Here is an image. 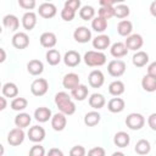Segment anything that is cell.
Listing matches in <instances>:
<instances>
[{"instance_id": "60d3db41", "label": "cell", "mask_w": 156, "mask_h": 156, "mask_svg": "<svg viewBox=\"0 0 156 156\" xmlns=\"http://www.w3.org/2000/svg\"><path fill=\"white\" fill-rule=\"evenodd\" d=\"M28 156H45V149L40 144H35L30 147Z\"/></svg>"}, {"instance_id": "d6986e66", "label": "cell", "mask_w": 156, "mask_h": 156, "mask_svg": "<svg viewBox=\"0 0 156 156\" xmlns=\"http://www.w3.org/2000/svg\"><path fill=\"white\" fill-rule=\"evenodd\" d=\"M110 52H111V55H112L115 58L118 60V58H121V57H124V56L128 54V49H127V46H126L124 43L117 41V43H115V44L111 45Z\"/></svg>"}, {"instance_id": "11a10c76", "label": "cell", "mask_w": 156, "mask_h": 156, "mask_svg": "<svg viewBox=\"0 0 156 156\" xmlns=\"http://www.w3.org/2000/svg\"><path fill=\"white\" fill-rule=\"evenodd\" d=\"M111 156H124V154L121 152V151H116V152H113Z\"/></svg>"}, {"instance_id": "9c48e42d", "label": "cell", "mask_w": 156, "mask_h": 156, "mask_svg": "<svg viewBox=\"0 0 156 156\" xmlns=\"http://www.w3.org/2000/svg\"><path fill=\"white\" fill-rule=\"evenodd\" d=\"M12 45L18 50H23L29 45V37L24 32H17L12 37Z\"/></svg>"}, {"instance_id": "484cf974", "label": "cell", "mask_w": 156, "mask_h": 156, "mask_svg": "<svg viewBox=\"0 0 156 156\" xmlns=\"http://www.w3.org/2000/svg\"><path fill=\"white\" fill-rule=\"evenodd\" d=\"M88 94H89V89H88V87L84 85V84H79L76 89L71 90V96H72L74 100H77V101H83V100H85L87 96H88Z\"/></svg>"}, {"instance_id": "7a4b0ae2", "label": "cell", "mask_w": 156, "mask_h": 156, "mask_svg": "<svg viewBox=\"0 0 156 156\" xmlns=\"http://www.w3.org/2000/svg\"><path fill=\"white\" fill-rule=\"evenodd\" d=\"M83 60H84L85 65L89 67H100L106 63V55L101 51L89 50L84 54Z\"/></svg>"}, {"instance_id": "4316f807", "label": "cell", "mask_w": 156, "mask_h": 156, "mask_svg": "<svg viewBox=\"0 0 156 156\" xmlns=\"http://www.w3.org/2000/svg\"><path fill=\"white\" fill-rule=\"evenodd\" d=\"M113 143L118 147H127L129 145V143H130V136L126 132H122V130L117 132L115 134V136H113Z\"/></svg>"}, {"instance_id": "e0dca14e", "label": "cell", "mask_w": 156, "mask_h": 156, "mask_svg": "<svg viewBox=\"0 0 156 156\" xmlns=\"http://www.w3.org/2000/svg\"><path fill=\"white\" fill-rule=\"evenodd\" d=\"M111 44V39L106 34H100L93 39V46L96 49V51H102L106 50Z\"/></svg>"}, {"instance_id": "5b68a950", "label": "cell", "mask_w": 156, "mask_h": 156, "mask_svg": "<svg viewBox=\"0 0 156 156\" xmlns=\"http://www.w3.org/2000/svg\"><path fill=\"white\" fill-rule=\"evenodd\" d=\"M49 83L45 78H37L30 84V91L34 96H43L48 93Z\"/></svg>"}, {"instance_id": "d590c367", "label": "cell", "mask_w": 156, "mask_h": 156, "mask_svg": "<svg viewBox=\"0 0 156 156\" xmlns=\"http://www.w3.org/2000/svg\"><path fill=\"white\" fill-rule=\"evenodd\" d=\"M79 17L84 21H89V20H94L95 18V10L93 6L90 5H84L80 7L79 10Z\"/></svg>"}, {"instance_id": "9a60e30c", "label": "cell", "mask_w": 156, "mask_h": 156, "mask_svg": "<svg viewBox=\"0 0 156 156\" xmlns=\"http://www.w3.org/2000/svg\"><path fill=\"white\" fill-rule=\"evenodd\" d=\"M66 126H67V117H66V115H63L61 112H57V113H55L52 116V118H51V127H52L54 130L61 132V130H63L66 128Z\"/></svg>"}, {"instance_id": "f6af8a7d", "label": "cell", "mask_w": 156, "mask_h": 156, "mask_svg": "<svg viewBox=\"0 0 156 156\" xmlns=\"http://www.w3.org/2000/svg\"><path fill=\"white\" fill-rule=\"evenodd\" d=\"M65 7H67V9L72 10V11L77 12V10L80 9V1L79 0H67L65 2Z\"/></svg>"}, {"instance_id": "7bdbcfd3", "label": "cell", "mask_w": 156, "mask_h": 156, "mask_svg": "<svg viewBox=\"0 0 156 156\" xmlns=\"http://www.w3.org/2000/svg\"><path fill=\"white\" fill-rule=\"evenodd\" d=\"M87 150L82 145H76L69 150V156H85Z\"/></svg>"}, {"instance_id": "db71d44e", "label": "cell", "mask_w": 156, "mask_h": 156, "mask_svg": "<svg viewBox=\"0 0 156 156\" xmlns=\"http://www.w3.org/2000/svg\"><path fill=\"white\" fill-rule=\"evenodd\" d=\"M0 52H1V58H0V62H4L6 60V54H5V50L1 48L0 49Z\"/></svg>"}, {"instance_id": "c3c4849f", "label": "cell", "mask_w": 156, "mask_h": 156, "mask_svg": "<svg viewBox=\"0 0 156 156\" xmlns=\"http://www.w3.org/2000/svg\"><path fill=\"white\" fill-rule=\"evenodd\" d=\"M46 156H63V152L58 147H51L48 151V155Z\"/></svg>"}, {"instance_id": "f546056e", "label": "cell", "mask_w": 156, "mask_h": 156, "mask_svg": "<svg viewBox=\"0 0 156 156\" xmlns=\"http://www.w3.org/2000/svg\"><path fill=\"white\" fill-rule=\"evenodd\" d=\"M32 122V117L29 116V113L26 112H20L16 117H15V124L17 128H27Z\"/></svg>"}, {"instance_id": "d6a6232c", "label": "cell", "mask_w": 156, "mask_h": 156, "mask_svg": "<svg viewBox=\"0 0 156 156\" xmlns=\"http://www.w3.org/2000/svg\"><path fill=\"white\" fill-rule=\"evenodd\" d=\"M2 95L5 98H17L18 95V88L15 83L12 82H7L2 85Z\"/></svg>"}, {"instance_id": "ffe728a7", "label": "cell", "mask_w": 156, "mask_h": 156, "mask_svg": "<svg viewBox=\"0 0 156 156\" xmlns=\"http://www.w3.org/2000/svg\"><path fill=\"white\" fill-rule=\"evenodd\" d=\"M34 118L35 121H38L39 123H45L48 122L49 119L52 118V113H51V110L49 107H38L35 111H34Z\"/></svg>"}, {"instance_id": "277c9868", "label": "cell", "mask_w": 156, "mask_h": 156, "mask_svg": "<svg viewBox=\"0 0 156 156\" xmlns=\"http://www.w3.org/2000/svg\"><path fill=\"white\" fill-rule=\"evenodd\" d=\"M126 68H127L126 62L122 61V60H112L107 65V72H108V74L112 76V77H116V78L123 76L124 72H126Z\"/></svg>"}, {"instance_id": "8d00e7d4", "label": "cell", "mask_w": 156, "mask_h": 156, "mask_svg": "<svg viewBox=\"0 0 156 156\" xmlns=\"http://www.w3.org/2000/svg\"><path fill=\"white\" fill-rule=\"evenodd\" d=\"M91 28L96 32V33H104L107 28V21L96 16L93 21H91Z\"/></svg>"}, {"instance_id": "816d5d0a", "label": "cell", "mask_w": 156, "mask_h": 156, "mask_svg": "<svg viewBox=\"0 0 156 156\" xmlns=\"http://www.w3.org/2000/svg\"><path fill=\"white\" fill-rule=\"evenodd\" d=\"M150 13H151L154 17H156V0L152 1L151 5H150Z\"/></svg>"}, {"instance_id": "681fc988", "label": "cell", "mask_w": 156, "mask_h": 156, "mask_svg": "<svg viewBox=\"0 0 156 156\" xmlns=\"http://www.w3.org/2000/svg\"><path fill=\"white\" fill-rule=\"evenodd\" d=\"M147 74L156 78V61L151 62V63L147 66Z\"/></svg>"}, {"instance_id": "b9f144b4", "label": "cell", "mask_w": 156, "mask_h": 156, "mask_svg": "<svg viewBox=\"0 0 156 156\" xmlns=\"http://www.w3.org/2000/svg\"><path fill=\"white\" fill-rule=\"evenodd\" d=\"M60 15H61V18H62L63 21H66V22H71V21L74 18L76 12L63 6V9L61 10V13H60Z\"/></svg>"}, {"instance_id": "5bb4252c", "label": "cell", "mask_w": 156, "mask_h": 156, "mask_svg": "<svg viewBox=\"0 0 156 156\" xmlns=\"http://www.w3.org/2000/svg\"><path fill=\"white\" fill-rule=\"evenodd\" d=\"M62 60H63V62H65L66 66H68V67H76V66H78L80 63L82 57H80V55H79L78 51H76V50H68L65 54V56H63Z\"/></svg>"}, {"instance_id": "603a6c76", "label": "cell", "mask_w": 156, "mask_h": 156, "mask_svg": "<svg viewBox=\"0 0 156 156\" xmlns=\"http://www.w3.org/2000/svg\"><path fill=\"white\" fill-rule=\"evenodd\" d=\"M2 24L10 32H16L18 29V27H20V21H18V18L15 15H6L2 18Z\"/></svg>"}, {"instance_id": "d4e9b609", "label": "cell", "mask_w": 156, "mask_h": 156, "mask_svg": "<svg viewBox=\"0 0 156 156\" xmlns=\"http://www.w3.org/2000/svg\"><path fill=\"white\" fill-rule=\"evenodd\" d=\"M132 62H133V65H134L135 67H138V68L146 66V63L149 62V55H147V52L141 51V50L136 51V52L133 55V57H132Z\"/></svg>"}, {"instance_id": "74e56055", "label": "cell", "mask_w": 156, "mask_h": 156, "mask_svg": "<svg viewBox=\"0 0 156 156\" xmlns=\"http://www.w3.org/2000/svg\"><path fill=\"white\" fill-rule=\"evenodd\" d=\"M11 108L13 110V111H23L24 108H27V106H28V100L27 99H24V98H15V99H12V101H11Z\"/></svg>"}, {"instance_id": "7dc6e473", "label": "cell", "mask_w": 156, "mask_h": 156, "mask_svg": "<svg viewBox=\"0 0 156 156\" xmlns=\"http://www.w3.org/2000/svg\"><path fill=\"white\" fill-rule=\"evenodd\" d=\"M147 124L149 127L156 132V112L155 113H151L149 117H147Z\"/></svg>"}, {"instance_id": "2e32d148", "label": "cell", "mask_w": 156, "mask_h": 156, "mask_svg": "<svg viewBox=\"0 0 156 156\" xmlns=\"http://www.w3.org/2000/svg\"><path fill=\"white\" fill-rule=\"evenodd\" d=\"M39 40H40V45L43 48L49 49V50L52 49L56 45V43H57V38H56L55 33H52V32H44L40 35Z\"/></svg>"}, {"instance_id": "30bf717a", "label": "cell", "mask_w": 156, "mask_h": 156, "mask_svg": "<svg viewBox=\"0 0 156 156\" xmlns=\"http://www.w3.org/2000/svg\"><path fill=\"white\" fill-rule=\"evenodd\" d=\"M126 46L128 50H133V51H139V49H141V46L144 45V39L140 34H130L129 37H127L126 39Z\"/></svg>"}, {"instance_id": "f1b7e54d", "label": "cell", "mask_w": 156, "mask_h": 156, "mask_svg": "<svg viewBox=\"0 0 156 156\" xmlns=\"http://www.w3.org/2000/svg\"><path fill=\"white\" fill-rule=\"evenodd\" d=\"M124 90H126V87H124V83L122 82V80H113V82H111L110 83V85H108V93L111 94V95H113V96H119V95H122L123 93H124Z\"/></svg>"}, {"instance_id": "7c38bea8", "label": "cell", "mask_w": 156, "mask_h": 156, "mask_svg": "<svg viewBox=\"0 0 156 156\" xmlns=\"http://www.w3.org/2000/svg\"><path fill=\"white\" fill-rule=\"evenodd\" d=\"M45 129L41 127V126H33L29 128L27 135H28V139L33 143H40L45 139Z\"/></svg>"}, {"instance_id": "836d02e7", "label": "cell", "mask_w": 156, "mask_h": 156, "mask_svg": "<svg viewBox=\"0 0 156 156\" xmlns=\"http://www.w3.org/2000/svg\"><path fill=\"white\" fill-rule=\"evenodd\" d=\"M100 119H101V116L98 111H90L84 116V123L88 127H95L100 122Z\"/></svg>"}, {"instance_id": "3957f363", "label": "cell", "mask_w": 156, "mask_h": 156, "mask_svg": "<svg viewBox=\"0 0 156 156\" xmlns=\"http://www.w3.org/2000/svg\"><path fill=\"white\" fill-rule=\"evenodd\" d=\"M145 124V117L141 113H129L126 118V126L132 130H139Z\"/></svg>"}, {"instance_id": "ab89813d", "label": "cell", "mask_w": 156, "mask_h": 156, "mask_svg": "<svg viewBox=\"0 0 156 156\" xmlns=\"http://www.w3.org/2000/svg\"><path fill=\"white\" fill-rule=\"evenodd\" d=\"M98 13H99V17L107 21L111 17H115V7H100L98 10Z\"/></svg>"}, {"instance_id": "52a82bcc", "label": "cell", "mask_w": 156, "mask_h": 156, "mask_svg": "<svg viewBox=\"0 0 156 156\" xmlns=\"http://www.w3.org/2000/svg\"><path fill=\"white\" fill-rule=\"evenodd\" d=\"M73 38L77 43H80V44H84V43H88L90 41L91 39V30L88 28V27H84V26H80L78 28L74 29L73 32Z\"/></svg>"}, {"instance_id": "ba28073f", "label": "cell", "mask_w": 156, "mask_h": 156, "mask_svg": "<svg viewBox=\"0 0 156 156\" xmlns=\"http://www.w3.org/2000/svg\"><path fill=\"white\" fill-rule=\"evenodd\" d=\"M38 12H39L40 17H43L45 20H49V18H52V17L56 16L57 9L52 2H43V4L39 5Z\"/></svg>"}, {"instance_id": "f907efd6", "label": "cell", "mask_w": 156, "mask_h": 156, "mask_svg": "<svg viewBox=\"0 0 156 156\" xmlns=\"http://www.w3.org/2000/svg\"><path fill=\"white\" fill-rule=\"evenodd\" d=\"M100 7H115V1L113 0H101L100 2Z\"/></svg>"}, {"instance_id": "4dcf8cb0", "label": "cell", "mask_w": 156, "mask_h": 156, "mask_svg": "<svg viewBox=\"0 0 156 156\" xmlns=\"http://www.w3.org/2000/svg\"><path fill=\"white\" fill-rule=\"evenodd\" d=\"M141 87L147 93L156 91V78L155 77H151L149 74H145L143 77V79H141Z\"/></svg>"}, {"instance_id": "8fae6325", "label": "cell", "mask_w": 156, "mask_h": 156, "mask_svg": "<svg viewBox=\"0 0 156 156\" xmlns=\"http://www.w3.org/2000/svg\"><path fill=\"white\" fill-rule=\"evenodd\" d=\"M88 82L91 88H101L105 83V76L100 69H93L88 76Z\"/></svg>"}, {"instance_id": "44dd1931", "label": "cell", "mask_w": 156, "mask_h": 156, "mask_svg": "<svg viewBox=\"0 0 156 156\" xmlns=\"http://www.w3.org/2000/svg\"><path fill=\"white\" fill-rule=\"evenodd\" d=\"M124 107H126V102L122 98H112L107 102V108L112 113H119L124 110Z\"/></svg>"}, {"instance_id": "83f0119b", "label": "cell", "mask_w": 156, "mask_h": 156, "mask_svg": "<svg viewBox=\"0 0 156 156\" xmlns=\"http://www.w3.org/2000/svg\"><path fill=\"white\" fill-rule=\"evenodd\" d=\"M133 30V23L128 20H122L117 24V33L121 37H129Z\"/></svg>"}, {"instance_id": "8992f818", "label": "cell", "mask_w": 156, "mask_h": 156, "mask_svg": "<svg viewBox=\"0 0 156 156\" xmlns=\"http://www.w3.org/2000/svg\"><path fill=\"white\" fill-rule=\"evenodd\" d=\"M24 138H26V133L23 132L22 128H13L7 134V143L11 145V146H18L21 145L23 141H24Z\"/></svg>"}, {"instance_id": "7402d4cb", "label": "cell", "mask_w": 156, "mask_h": 156, "mask_svg": "<svg viewBox=\"0 0 156 156\" xmlns=\"http://www.w3.org/2000/svg\"><path fill=\"white\" fill-rule=\"evenodd\" d=\"M27 71L32 76H40L44 72V65L40 60H30L27 63Z\"/></svg>"}, {"instance_id": "f5cc1de1", "label": "cell", "mask_w": 156, "mask_h": 156, "mask_svg": "<svg viewBox=\"0 0 156 156\" xmlns=\"http://www.w3.org/2000/svg\"><path fill=\"white\" fill-rule=\"evenodd\" d=\"M0 101H1V107H0V110L2 111V110H5V108H6V105H7V104H6V98L2 95V96L0 98Z\"/></svg>"}, {"instance_id": "1f68e13d", "label": "cell", "mask_w": 156, "mask_h": 156, "mask_svg": "<svg viewBox=\"0 0 156 156\" xmlns=\"http://www.w3.org/2000/svg\"><path fill=\"white\" fill-rule=\"evenodd\" d=\"M45 58H46V62L50 65V66H56L61 62L62 57H61V54L58 50L56 49H50L48 50L46 55H45Z\"/></svg>"}, {"instance_id": "ee69618b", "label": "cell", "mask_w": 156, "mask_h": 156, "mask_svg": "<svg viewBox=\"0 0 156 156\" xmlns=\"http://www.w3.org/2000/svg\"><path fill=\"white\" fill-rule=\"evenodd\" d=\"M18 5L20 7L24 9V10H33L37 5L35 0H18Z\"/></svg>"}, {"instance_id": "4fadbf2b", "label": "cell", "mask_w": 156, "mask_h": 156, "mask_svg": "<svg viewBox=\"0 0 156 156\" xmlns=\"http://www.w3.org/2000/svg\"><path fill=\"white\" fill-rule=\"evenodd\" d=\"M80 84V79H79V76L77 73H67L65 74V77L62 78V85L65 89H68V90H73L76 89L78 85Z\"/></svg>"}, {"instance_id": "cb8c5ba5", "label": "cell", "mask_w": 156, "mask_h": 156, "mask_svg": "<svg viewBox=\"0 0 156 156\" xmlns=\"http://www.w3.org/2000/svg\"><path fill=\"white\" fill-rule=\"evenodd\" d=\"M88 101H89L90 107H93L94 110H100V108H102V107L105 106V104H106L105 96H104L102 94H99V93L91 94Z\"/></svg>"}, {"instance_id": "bcb514c9", "label": "cell", "mask_w": 156, "mask_h": 156, "mask_svg": "<svg viewBox=\"0 0 156 156\" xmlns=\"http://www.w3.org/2000/svg\"><path fill=\"white\" fill-rule=\"evenodd\" d=\"M88 156H106V151L101 146H95L88 151Z\"/></svg>"}, {"instance_id": "ac0fdd59", "label": "cell", "mask_w": 156, "mask_h": 156, "mask_svg": "<svg viewBox=\"0 0 156 156\" xmlns=\"http://www.w3.org/2000/svg\"><path fill=\"white\" fill-rule=\"evenodd\" d=\"M37 15L33 11H28L22 16V26L26 30H32L37 26Z\"/></svg>"}, {"instance_id": "e575fe53", "label": "cell", "mask_w": 156, "mask_h": 156, "mask_svg": "<svg viewBox=\"0 0 156 156\" xmlns=\"http://www.w3.org/2000/svg\"><path fill=\"white\" fill-rule=\"evenodd\" d=\"M134 150L138 155H147L151 151V145L146 139H140L136 141Z\"/></svg>"}, {"instance_id": "f35d334b", "label": "cell", "mask_w": 156, "mask_h": 156, "mask_svg": "<svg viewBox=\"0 0 156 156\" xmlns=\"http://www.w3.org/2000/svg\"><path fill=\"white\" fill-rule=\"evenodd\" d=\"M130 10L127 5L124 4H119L117 6H115V17L117 18H126L127 16H129Z\"/></svg>"}, {"instance_id": "6da1fadb", "label": "cell", "mask_w": 156, "mask_h": 156, "mask_svg": "<svg viewBox=\"0 0 156 156\" xmlns=\"http://www.w3.org/2000/svg\"><path fill=\"white\" fill-rule=\"evenodd\" d=\"M55 104L60 112L66 116H71L76 112V105L66 91H58L55 95Z\"/></svg>"}]
</instances>
